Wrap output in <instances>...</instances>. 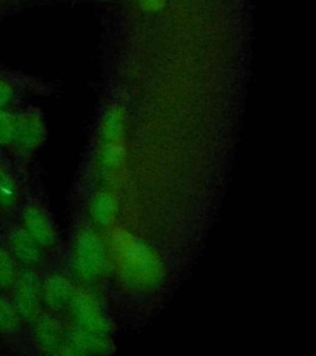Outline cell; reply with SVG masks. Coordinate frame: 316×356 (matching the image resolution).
I'll use <instances>...</instances> for the list:
<instances>
[{
  "label": "cell",
  "instance_id": "cell-1",
  "mask_svg": "<svg viewBox=\"0 0 316 356\" xmlns=\"http://www.w3.org/2000/svg\"><path fill=\"white\" fill-rule=\"evenodd\" d=\"M110 244L113 260L124 284L140 291H150L161 284L165 270L150 245L124 229L111 234Z\"/></svg>",
  "mask_w": 316,
  "mask_h": 356
},
{
  "label": "cell",
  "instance_id": "cell-2",
  "mask_svg": "<svg viewBox=\"0 0 316 356\" xmlns=\"http://www.w3.org/2000/svg\"><path fill=\"white\" fill-rule=\"evenodd\" d=\"M71 261L76 276L83 282L92 284L104 276L108 268V251L93 229L83 228L78 232Z\"/></svg>",
  "mask_w": 316,
  "mask_h": 356
},
{
  "label": "cell",
  "instance_id": "cell-3",
  "mask_svg": "<svg viewBox=\"0 0 316 356\" xmlns=\"http://www.w3.org/2000/svg\"><path fill=\"white\" fill-rule=\"evenodd\" d=\"M17 114L15 139L6 154L22 171V167L31 160L33 154L44 144L46 125L42 113L35 106H24L20 109L17 108Z\"/></svg>",
  "mask_w": 316,
  "mask_h": 356
},
{
  "label": "cell",
  "instance_id": "cell-4",
  "mask_svg": "<svg viewBox=\"0 0 316 356\" xmlns=\"http://www.w3.org/2000/svg\"><path fill=\"white\" fill-rule=\"evenodd\" d=\"M8 295L22 322L30 327L44 311L41 296L40 270L20 266L17 278Z\"/></svg>",
  "mask_w": 316,
  "mask_h": 356
},
{
  "label": "cell",
  "instance_id": "cell-5",
  "mask_svg": "<svg viewBox=\"0 0 316 356\" xmlns=\"http://www.w3.org/2000/svg\"><path fill=\"white\" fill-rule=\"evenodd\" d=\"M19 222L42 249L50 252L58 244V230L47 208L25 192L17 214Z\"/></svg>",
  "mask_w": 316,
  "mask_h": 356
},
{
  "label": "cell",
  "instance_id": "cell-6",
  "mask_svg": "<svg viewBox=\"0 0 316 356\" xmlns=\"http://www.w3.org/2000/svg\"><path fill=\"white\" fill-rule=\"evenodd\" d=\"M0 232L19 266L40 270L47 261V251L22 227L17 216L0 222Z\"/></svg>",
  "mask_w": 316,
  "mask_h": 356
},
{
  "label": "cell",
  "instance_id": "cell-7",
  "mask_svg": "<svg viewBox=\"0 0 316 356\" xmlns=\"http://www.w3.org/2000/svg\"><path fill=\"white\" fill-rule=\"evenodd\" d=\"M66 312L72 321V327L89 333L110 335L113 330L110 319L97 296L88 289H77Z\"/></svg>",
  "mask_w": 316,
  "mask_h": 356
},
{
  "label": "cell",
  "instance_id": "cell-8",
  "mask_svg": "<svg viewBox=\"0 0 316 356\" xmlns=\"http://www.w3.org/2000/svg\"><path fill=\"white\" fill-rule=\"evenodd\" d=\"M25 195L22 172L6 151L0 150V222L17 214Z\"/></svg>",
  "mask_w": 316,
  "mask_h": 356
},
{
  "label": "cell",
  "instance_id": "cell-9",
  "mask_svg": "<svg viewBox=\"0 0 316 356\" xmlns=\"http://www.w3.org/2000/svg\"><path fill=\"white\" fill-rule=\"evenodd\" d=\"M35 348L47 355H62L68 327L57 313L44 311L28 327Z\"/></svg>",
  "mask_w": 316,
  "mask_h": 356
},
{
  "label": "cell",
  "instance_id": "cell-10",
  "mask_svg": "<svg viewBox=\"0 0 316 356\" xmlns=\"http://www.w3.org/2000/svg\"><path fill=\"white\" fill-rule=\"evenodd\" d=\"M77 287L72 280L58 271L41 273V296L44 311L60 314L72 302Z\"/></svg>",
  "mask_w": 316,
  "mask_h": 356
},
{
  "label": "cell",
  "instance_id": "cell-11",
  "mask_svg": "<svg viewBox=\"0 0 316 356\" xmlns=\"http://www.w3.org/2000/svg\"><path fill=\"white\" fill-rule=\"evenodd\" d=\"M113 348L109 337L89 333L76 327H68L66 344L62 355H88L106 354Z\"/></svg>",
  "mask_w": 316,
  "mask_h": 356
},
{
  "label": "cell",
  "instance_id": "cell-12",
  "mask_svg": "<svg viewBox=\"0 0 316 356\" xmlns=\"http://www.w3.org/2000/svg\"><path fill=\"white\" fill-rule=\"evenodd\" d=\"M28 86V79L24 74L0 66V111L17 108Z\"/></svg>",
  "mask_w": 316,
  "mask_h": 356
},
{
  "label": "cell",
  "instance_id": "cell-13",
  "mask_svg": "<svg viewBox=\"0 0 316 356\" xmlns=\"http://www.w3.org/2000/svg\"><path fill=\"white\" fill-rule=\"evenodd\" d=\"M28 327L22 322L10 297L0 291V339L4 344L17 343Z\"/></svg>",
  "mask_w": 316,
  "mask_h": 356
},
{
  "label": "cell",
  "instance_id": "cell-14",
  "mask_svg": "<svg viewBox=\"0 0 316 356\" xmlns=\"http://www.w3.org/2000/svg\"><path fill=\"white\" fill-rule=\"evenodd\" d=\"M117 200L115 195L108 191H101L90 202V218L98 228H109L117 219Z\"/></svg>",
  "mask_w": 316,
  "mask_h": 356
},
{
  "label": "cell",
  "instance_id": "cell-15",
  "mask_svg": "<svg viewBox=\"0 0 316 356\" xmlns=\"http://www.w3.org/2000/svg\"><path fill=\"white\" fill-rule=\"evenodd\" d=\"M125 113L119 106H111L106 111L100 125V138L103 144L124 141Z\"/></svg>",
  "mask_w": 316,
  "mask_h": 356
},
{
  "label": "cell",
  "instance_id": "cell-16",
  "mask_svg": "<svg viewBox=\"0 0 316 356\" xmlns=\"http://www.w3.org/2000/svg\"><path fill=\"white\" fill-rule=\"evenodd\" d=\"M19 264L13 256L3 233L0 232V291L9 293L19 273Z\"/></svg>",
  "mask_w": 316,
  "mask_h": 356
},
{
  "label": "cell",
  "instance_id": "cell-17",
  "mask_svg": "<svg viewBox=\"0 0 316 356\" xmlns=\"http://www.w3.org/2000/svg\"><path fill=\"white\" fill-rule=\"evenodd\" d=\"M17 127V108L0 111V150L8 151L15 139Z\"/></svg>",
  "mask_w": 316,
  "mask_h": 356
},
{
  "label": "cell",
  "instance_id": "cell-18",
  "mask_svg": "<svg viewBox=\"0 0 316 356\" xmlns=\"http://www.w3.org/2000/svg\"><path fill=\"white\" fill-rule=\"evenodd\" d=\"M125 159V146L124 141L119 143H106L101 146L100 162L108 171H113L122 165Z\"/></svg>",
  "mask_w": 316,
  "mask_h": 356
},
{
  "label": "cell",
  "instance_id": "cell-19",
  "mask_svg": "<svg viewBox=\"0 0 316 356\" xmlns=\"http://www.w3.org/2000/svg\"><path fill=\"white\" fill-rule=\"evenodd\" d=\"M165 0H141L142 6L146 10L156 11L161 9Z\"/></svg>",
  "mask_w": 316,
  "mask_h": 356
},
{
  "label": "cell",
  "instance_id": "cell-20",
  "mask_svg": "<svg viewBox=\"0 0 316 356\" xmlns=\"http://www.w3.org/2000/svg\"><path fill=\"white\" fill-rule=\"evenodd\" d=\"M1 343H3V340L0 339V344H1Z\"/></svg>",
  "mask_w": 316,
  "mask_h": 356
}]
</instances>
